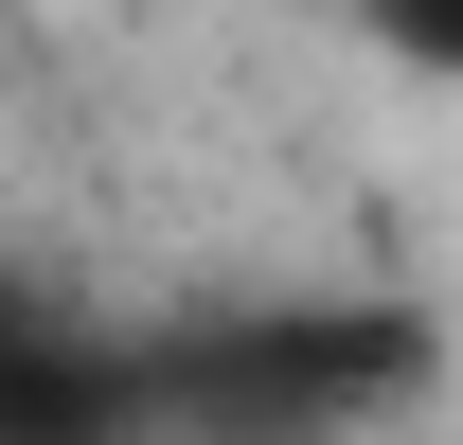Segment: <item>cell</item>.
I'll use <instances>...</instances> for the list:
<instances>
[{
  "instance_id": "cell-3",
  "label": "cell",
  "mask_w": 463,
  "mask_h": 445,
  "mask_svg": "<svg viewBox=\"0 0 463 445\" xmlns=\"http://www.w3.org/2000/svg\"><path fill=\"white\" fill-rule=\"evenodd\" d=\"M356 18H374V54H392V71L463 90V0H356Z\"/></svg>"
},
{
  "instance_id": "cell-1",
  "label": "cell",
  "mask_w": 463,
  "mask_h": 445,
  "mask_svg": "<svg viewBox=\"0 0 463 445\" xmlns=\"http://www.w3.org/2000/svg\"><path fill=\"white\" fill-rule=\"evenodd\" d=\"M428 392L410 303H268L161 356V445H374Z\"/></svg>"
},
{
  "instance_id": "cell-4",
  "label": "cell",
  "mask_w": 463,
  "mask_h": 445,
  "mask_svg": "<svg viewBox=\"0 0 463 445\" xmlns=\"http://www.w3.org/2000/svg\"><path fill=\"white\" fill-rule=\"evenodd\" d=\"M0 321H18V285H0Z\"/></svg>"
},
{
  "instance_id": "cell-2",
  "label": "cell",
  "mask_w": 463,
  "mask_h": 445,
  "mask_svg": "<svg viewBox=\"0 0 463 445\" xmlns=\"http://www.w3.org/2000/svg\"><path fill=\"white\" fill-rule=\"evenodd\" d=\"M0 445H161V356H108L71 321H0Z\"/></svg>"
}]
</instances>
